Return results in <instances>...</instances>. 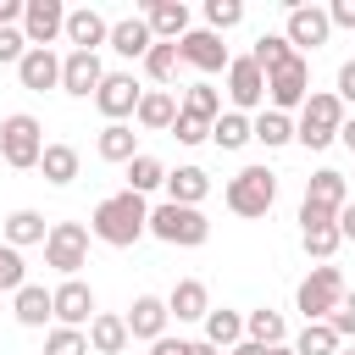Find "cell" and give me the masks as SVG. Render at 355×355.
<instances>
[{"instance_id":"7dc6e473","label":"cell","mask_w":355,"mask_h":355,"mask_svg":"<svg viewBox=\"0 0 355 355\" xmlns=\"http://www.w3.org/2000/svg\"><path fill=\"white\" fill-rule=\"evenodd\" d=\"M333 94H338V105H344V111L355 105V61H344V67H338V89H333Z\"/></svg>"},{"instance_id":"bcb514c9","label":"cell","mask_w":355,"mask_h":355,"mask_svg":"<svg viewBox=\"0 0 355 355\" xmlns=\"http://www.w3.org/2000/svg\"><path fill=\"white\" fill-rule=\"evenodd\" d=\"M333 222H338L333 211H322V205H311V200H300V233H305V227H333Z\"/></svg>"},{"instance_id":"e0dca14e","label":"cell","mask_w":355,"mask_h":355,"mask_svg":"<svg viewBox=\"0 0 355 355\" xmlns=\"http://www.w3.org/2000/svg\"><path fill=\"white\" fill-rule=\"evenodd\" d=\"M122 322H128V338L155 344V338H166V322H172V316H166V300H161V294H139Z\"/></svg>"},{"instance_id":"f546056e","label":"cell","mask_w":355,"mask_h":355,"mask_svg":"<svg viewBox=\"0 0 355 355\" xmlns=\"http://www.w3.org/2000/svg\"><path fill=\"white\" fill-rule=\"evenodd\" d=\"M250 139L266 144V150H283V144H294V116H283V111H255V116H250Z\"/></svg>"},{"instance_id":"f5cc1de1","label":"cell","mask_w":355,"mask_h":355,"mask_svg":"<svg viewBox=\"0 0 355 355\" xmlns=\"http://www.w3.org/2000/svg\"><path fill=\"white\" fill-rule=\"evenodd\" d=\"M189 355H222V349H211L205 338H189Z\"/></svg>"},{"instance_id":"9c48e42d","label":"cell","mask_w":355,"mask_h":355,"mask_svg":"<svg viewBox=\"0 0 355 355\" xmlns=\"http://www.w3.org/2000/svg\"><path fill=\"white\" fill-rule=\"evenodd\" d=\"M261 105H266V72H261L250 55H233V61H227V111L250 116V111H261Z\"/></svg>"},{"instance_id":"4dcf8cb0","label":"cell","mask_w":355,"mask_h":355,"mask_svg":"<svg viewBox=\"0 0 355 355\" xmlns=\"http://www.w3.org/2000/svg\"><path fill=\"white\" fill-rule=\"evenodd\" d=\"M78 166H83V155H78L72 144H44V155H39V172H44V183H55V189H67V183L78 178Z\"/></svg>"},{"instance_id":"8fae6325","label":"cell","mask_w":355,"mask_h":355,"mask_svg":"<svg viewBox=\"0 0 355 355\" xmlns=\"http://www.w3.org/2000/svg\"><path fill=\"white\" fill-rule=\"evenodd\" d=\"M283 39L288 50H322L333 39V22H327V6H288V22H283Z\"/></svg>"},{"instance_id":"f1b7e54d","label":"cell","mask_w":355,"mask_h":355,"mask_svg":"<svg viewBox=\"0 0 355 355\" xmlns=\"http://www.w3.org/2000/svg\"><path fill=\"white\" fill-rule=\"evenodd\" d=\"M244 338H250V344H261V349H272V344H288V322H283V311H272V305H261V311H244Z\"/></svg>"},{"instance_id":"7bdbcfd3","label":"cell","mask_w":355,"mask_h":355,"mask_svg":"<svg viewBox=\"0 0 355 355\" xmlns=\"http://www.w3.org/2000/svg\"><path fill=\"white\" fill-rule=\"evenodd\" d=\"M166 133H172L178 144H205V139H211V122H200V116H183V111H178V122H172Z\"/></svg>"},{"instance_id":"6da1fadb","label":"cell","mask_w":355,"mask_h":355,"mask_svg":"<svg viewBox=\"0 0 355 355\" xmlns=\"http://www.w3.org/2000/svg\"><path fill=\"white\" fill-rule=\"evenodd\" d=\"M150 233V205L139 200V194H105L100 205H94V216H89V239H100V244H111V250H128V244H139Z\"/></svg>"},{"instance_id":"f6af8a7d","label":"cell","mask_w":355,"mask_h":355,"mask_svg":"<svg viewBox=\"0 0 355 355\" xmlns=\"http://www.w3.org/2000/svg\"><path fill=\"white\" fill-rule=\"evenodd\" d=\"M327 327H333L338 338H355V294H344V300H338V311L327 316Z\"/></svg>"},{"instance_id":"603a6c76","label":"cell","mask_w":355,"mask_h":355,"mask_svg":"<svg viewBox=\"0 0 355 355\" xmlns=\"http://www.w3.org/2000/svg\"><path fill=\"white\" fill-rule=\"evenodd\" d=\"M150 28H144V17H122V22H111V39H105V50H116L122 61H144L150 55Z\"/></svg>"},{"instance_id":"52a82bcc","label":"cell","mask_w":355,"mask_h":355,"mask_svg":"<svg viewBox=\"0 0 355 355\" xmlns=\"http://www.w3.org/2000/svg\"><path fill=\"white\" fill-rule=\"evenodd\" d=\"M44 266H55L61 277H78L89 266V227L83 222H50V233H44Z\"/></svg>"},{"instance_id":"277c9868","label":"cell","mask_w":355,"mask_h":355,"mask_svg":"<svg viewBox=\"0 0 355 355\" xmlns=\"http://www.w3.org/2000/svg\"><path fill=\"white\" fill-rule=\"evenodd\" d=\"M150 233H155L161 244L200 250V244L211 239V222H205V211H194V205H172V200H161V205H150Z\"/></svg>"},{"instance_id":"d6a6232c","label":"cell","mask_w":355,"mask_h":355,"mask_svg":"<svg viewBox=\"0 0 355 355\" xmlns=\"http://www.w3.org/2000/svg\"><path fill=\"white\" fill-rule=\"evenodd\" d=\"M178 111H183V116H200V122H216V116H222V94L200 78V83H189V89H183Z\"/></svg>"},{"instance_id":"60d3db41","label":"cell","mask_w":355,"mask_h":355,"mask_svg":"<svg viewBox=\"0 0 355 355\" xmlns=\"http://www.w3.org/2000/svg\"><path fill=\"white\" fill-rule=\"evenodd\" d=\"M244 22V6L239 0H205V28L211 33H227V28H239Z\"/></svg>"},{"instance_id":"816d5d0a","label":"cell","mask_w":355,"mask_h":355,"mask_svg":"<svg viewBox=\"0 0 355 355\" xmlns=\"http://www.w3.org/2000/svg\"><path fill=\"white\" fill-rule=\"evenodd\" d=\"M338 144H344V150H355V116H344V128H338Z\"/></svg>"},{"instance_id":"e575fe53","label":"cell","mask_w":355,"mask_h":355,"mask_svg":"<svg viewBox=\"0 0 355 355\" xmlns=\"http://www.w3.org/2000/svg\"><path fill=\"white\" fill-rule=\"evenodd\" d=\"M288 349H294V355H338V349H344V338H338L327 322H305V327H300V338H294Z\"/></svg>"},{"instance_id":"44dd1931","label":"cell","mask_w":355,"mask_h":355,"mask_svg":"<svg viewBox=\"0 0 355 355\" xmlns=\"http://www.w3.org/2000/svg\"><path fill=\"white\" fill-rule=\"evenodd\" d=\"M133 122H139L144 133H166V128L178 122V94H172V89H144Z\"/></svg>"},{"instance_id":"2e32d148","label":"cell","mask_w":355,"mask_h":355,"mask_svg":"<svg viewBox=\"0 0 355 355\" xmlns=\"http://www.w3.org/2000/svg\"><path fill=\"white\" fill-rule=\"evenodd\" d=\"M139 17H144V28H150L155 44H178V39L189 33V6H183V0H150Z\"/></svg>"},{"instance_id":"8d00e7d4","label":"cell","mask_w":355,"mask_h":355,"mask_svg":"<svg viewBox=\"0 0 355 355\" xmlns=\"http://www.w3.org/2000/svg\"><path fill=\"white\" fill-rule=\"evenodd\" d=\"M288 55H294V50H288V39H283V33H261V39H255V50H250V61H255L261 72H277Z\"/></svg>"},{"instance_id":"ba28073f","label":"cell","mask_w":355,"mask_h":355,"mask_svg":"<svg viewBox=\"0 0 355 355\" xmlns=\"http://www.w3.org/2000/svg\"><path fill=\"white\" fill-rule=\"evenodd\" d=\"M311 94V61L305 55H288L277 72H266V111H300Z\"/></svg>"},{"instance_id":"30bf717a","label":"cell","mask_w":355,"mask_h":355,"mask_svg":"<svg viewBox=\"0 0 355 355\" xmlns=\"http://www.w3.org/2000/svg\"><path fill=\"white\" fill-rule=\"evenodd\" d=\"M67 28V6L61 0H22V39L28 50H50Z\"/></svg>"},{"instance_id":"83f0119b","label":"cell","mask_w":355,"mask_h":355,"mask_svg":"<svg viewBox=\"0 0 355 355\" xmlns=\"http://www.w3.org/2000/svg\"><path fill=\"white\" fill-rule=\"evenodd\" d=\"M94 150H100V161L128 166V161L139 155V133H133L128 122H105V128H100V139H94Z\"/></svg>"},{"instance_id":"c3c4849f","label":"cell","mask_w":355,"mask_h":355,"mask_svg":"<svg viewBox=\"0 0 355 355\" xmlns=\"http://www.w3.org/2000/svg\"><path fill=\"white\" fill-rule=\"evenodd\" d=\"M327 22L333 28H355V0H333L327 6Z\"/></svg>"},{"instance_id":"7402d4cb","label":"cell","mask_w":355,"mask_h":355,"mask_svg":"<svg viewBox=\"0 0 355 355\" xmlns=\"http://www.w3.org/2000/svg\"><path fill=\"white\" fill-rule=\"evenodd\" d=\"M200 338H205L211 349H239V344H244V311H227V305L216 311V305H211L205 322H200Z\"/></svg>"},{"instance_id":"f35d334b","label":"cell","mask_w":355,"mask_h":355,"mask_svg":"<svg viewBox=\"0 0 355 355\" xmlns=\"http://www.w3.org/2000/svg\"><path fill=\"white\" fill-rule=\"evenodd\" d=\"M300 244H305V255H316V261L327 266V261L338 255V244H344V239H338V227H305V233H300Z\"/></svg>"},{"instance_id":"ffe728a7","label":"cell","mask_w":355,"mask_h":355,"mask_svg":"<svg viewBox=\"0 0 355 355\" xmlns=\"http://www.w3.org/2000/svg\"><path fill=\"white\" fill-rule=\"evenodd\" d=\"M17 78H22V89H33V94L61 89V55H55V50H28V55L17 61Z\"/></svg>"},{"instance_id":"9a60e30c","label":"cell","mask_w":355,"mask_h":355,"mask_svg":"<svg viewBox=\"0 0 355 355\" xmlns=\"http://www.w3.org/2000/svg\"><path fill=\"white\" fill-rule=\"evenodd\" d=\"M139 78L133 72H105V83L94 89V105H100V116L105 122H128L133 111H139Z\"/></svg>"},{"instance_id":"4316f807","label":"cell","mask_w":355,"mask_h":355,"mask_svg":"<svg viewBox=\"0 0 355 355\" xmlns=\"http://www.w3.org/2000/svg\"><path fill=\"white\" fill-rule=\"evenodd\" d=\"M11 316H17L22 327H44V322H55V311H50V288H44V283H22V288L11 294Z\"/></svg>"},{"instance_id":"484cf974","label":"cell","mask_w":355,"mask_h":355,"mask_svg":"<svg viewBox=\"0 0 355 355\" xmlns=\"http://www.w3.org/2000/svg\"><path fill=\"white\" fill-rule=\"evenodd\" d=\"M89 333V355H122L133 338H128V322L122 316H111V311H94V322L83 327Z\"/></svg>"},{"instance_id":"74e56055","label":"cell","mask_w":355,"mask_h":355,"mask_svg":"<svg viewBox=\"0 0 355 355\" xmlns=\"http://www.w3.org/2000/svg\"><path fill=\"white\" fill-rule=\"evenodd\" d=\"M178 67H183V55H178V44H150V55H144V72L166 89L172 78H178Z\"/></svg>"},{"instance_id":"ac0fdd59","label":"cell","mask_w":355,"mask_h":355,"mask_svg":"<svg viewBox=\"0 0 355 355\" xmlns=\"http://www.w3.org/2000/svg\"><path fill=\"white\" fill-rule=\"evenodd\" d=\"M61 39H67L72 50H100V44L111 39V22H105L94 6H72V11H67V28H61Z\"/></svg>"},{"instance_id":"ab89813d","label":"cell","mask_w":355,"mask_h":355,"mask_svg":"<svg viewBox=\"0 0 355 355\" xmlns=\"http://www.w3.org/2000/svg\"><path fill=\"white\" fill-rule=\"evenodd\" d=\"M44 355H89V333H78V327H50V333H44Z\"/></svg>"},{"instance_id":"4fadbf2b","label":"cell","mask_w":355,"mask_h":355,"mask_svg":"<svg viewBox=\"0 0 355 355\" xmlns=\"http://www.w3.org/2000/svg\"><path fill=\"white\" fill-rule=\"evenodd\" d=\"M100 83H105V61H100V50H67V55H61V94L89 100Z\"/></svg>"},{"instance_id":"5b68a950","label":"cell","mask_w":355,"mask_h":355,"mask_svg":"<svg viewBox=\"0 0 355 355\" xmlns=\"http://www.w3.org/2000/svg\"><path fill=\"white\" fill-rule=\"evenodd\" d=\"M344 294H349V288H344V272H338V266H311V272L300 277V288H294V305L305 311V322H327Z\"/></svg>"},{"instance_id":"db71d44e","label":"cell","mask_w":355,"mask_h":355,"mask_svg":"<svg viewBox=\"0 0 355 355\" xmlns=\"http://www.w3.org/2000/svg\"><path fill=\"white\" fill-rule=\"evenodd\" d=\"M261 355H294V349H288V344H272V349H261Z\"/></svg>"},{"instance_id":"d4e9b609","label":"cell","mask_w":355,"mask_h":355,"mask_svg":"<svg viewBox=\"0 0 355 355\" xmlns=\"http://www.w3.org/2000/svg\"><path fill=\"white\" fill-rule=\"evenodd\" d=\"M305 200L338 216V211L349 205V178H344V172H333V166H322V172H311V183H305Z\"/></svg>"},{"instance_id":"cb8c5ba5","label":"cell","mask_w":355,"mask_h":355,"mask_svg":"<svg viewBox=\"0 0 355 355\" xmlns=\"http://www.w3.org/2000/svg\"><path fill=\"white\" fill-rule=\"evenodd\" d=\"M161 189H166L172 205H194V211H200V200L211 194V172H205V166H178V172H166Z\"/></svg>"},{"instance_id":"3957f363","label":"cell","mask_w":355,"mask_h":355,"mask_svg":"<svg viewBox=\"0 0 355 355\" xmlns=\"http://www.w3.org/2000/svg\"><path fill=\"white\" fill-rule=\"evenodd\" d=\"M222 200H227L233 216H266V211L277 205V172H266V166H239V172L227 178Z\"/></svg>"},{"instance_id":"7c38bea8","label":"cell","mask_w":355,"mask_h":355,"mask_svg":"<svg viewBox=\"0 0 355 355\" xmlns=\"http://www.w3.org/2000/svg\"><path fill=\"white\" fill-rule=\"evenodd\" d=\"M50 311H55V327H78L83 333L94 322V288L83 277H67V283L50 288Z\"/></svg>"},{"instance_id":"d6986e66","label":"cell","mask_w":355,"mask_h":355,"mask_svg":"<svg viewBox=\"0 0 355 355\" xmlns=\"http://www.w3.org/2000/svg\"><path fill=\"white\" fill-rule=\"evenodd\" d=\"M205 311H211V288H205L200 277H178L172 294H166V316H178V322H205Z\"/></svg>"},{"instance_id":"836d02e7","label":"cell","mask_w":355,"mask_h":355,"mask_svg":"<svg viewBox=\"0 0 355 355\" xmlns=\"http://www.w3.org/2000/svg\"><path fill=\"white\" fill-rule=\"evenodd\" d=\"M161 183H166V166H161L155 155H144V150H139V155L128 161V194H139V200H144V194H155Z\"/></svg>"},{"instance_id":"b9f144b4","label":"cell","mask_w":355,"mask_h":355,"mask_svg":"<svg viewBox=\"0 0 355 355\" xmlns=\"http://www.w3.org/2000/svg\"><path fill=\"white\" fill-rule=\"evenodd\" d=\"M28 283V266H22V250H11V244H0V294H17Z\"/></svg>"},{"instance_id":"8992f818","label":"cell","mask_w":355,"mask_h":355,"mask_svg":"<svg viewBox=\"0 0 355 355\" xmlns=\"http://www.w3.org/2000/svg\"><path fill=\"white\" fill-rule=\"evenodd\" d=\"M39 155H44V128H39V116L11 111V116L0 122V161L17 166V172H28V166H39Z\"/></svg>"},{"instance_id":"1f68e13d","label":"cell","mask_w":355,"mask_h":355,"mask_svg":"<svg viewBox=\"0 0 355 355\" xmlns=\"http://www.w3.org/2000/svg\"><path fill=\"white\" fill-rule=\"evenodd\" d=\"M0 233H6V244H11V250H28V244H44L50 222H44L39 211H28V205H22V211H11V216H6V227H0Z\"/></svg>"},{"instance_id":"11a10c76","label":"cell","mask_w":355,"mask_h":355,"mask_svg":"<svg viewBox=\"0 0 355 355\" xmlns=\"http://www.w3.org/2000/svg\"><path fill=\"white\" fill-rule=\"evenodd\" d=\"M338 355H355V349H338Z\"/></svg>"},{"instance_id":"d590c367","label":"cell","mask_w":355,"mask_h":355,"mask_svg":"<svg viewBox=\"0 0 355 355\" xmlns=\"http://www.w3.org/2000/svg\"><path fill=\"white\" fill-rule=\"evenodd\" d=\"M211 144H216V150H244V144H250V116L222 111V116L211 122Z\"/></svg>"},{"instance_id":"5bb4252c","label":"cell","mask_w":355,"mask_h":355,"mask_svg":"<svg viewBox=\"0 0 355 355\" xmlns=\"http://www.w3.org/2000/svg\"><path fill=\"white\" fill-rule=\"evenodd\" d=\"M178 55H183V67H194V72H227V44H222V33H211V28H189L183 39H178Z\"/></svg>"},{"instance_id":"f907efd6","label":"cell","mask_w":355,"mask_h":355,"mask_svg":"<svg viewBox=\"0 0 355 355\" xmlns=\"http://www.w3.org/2000/svg\"><path fill=\"white\" fill-rule=\"evenodd\" d=\"M333 227H338V239H344V244H355V200L338 211V222H333Z\"/></svg>"},{"instance_id":"ee69618b","label":"cell","mask_w":355,"mask_h":355,"mask_svg":"<svg viewBox=\"0 0 355 355\" xmlns=\"http://www.w3.org/2000/svg\"><path fill=\"white\" fill-rule=\"evenodd\" d=\"M28 55V39H22V28H0V67H17Z\"/></svg>"},{"instance_id":"7a4b0ae2","label":"cell","mask_w":355,"mask_h":355,"mask_svg":"<svg viewBox=\"0 0 355 355\" xmlns=\"http://www.w3.org/2000/svg\"><path fill=\"white\" fill-rule=\"evenodd\" d=\"M344 105H338V94L333 89H311L305 94V105H300V122H294V139L305 144V150H327L333 139H338V128H344Z\"/></svg>"},{"instance_id":"681fc988","label":"cell","mask_w":355,"mask_h":355,"mask_svg":"<svg viewBox=\"0 0 355 355\" xmlns=\"http://www.w3.org/2000/svg\"><path fill=\"white\" fill-rule=\"evenodd\" d=\"M150 355H189V338H172V333H166V338L150 344Z\"/></svg>"}]
</instances>
